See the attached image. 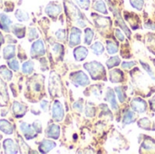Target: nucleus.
I'll return each mask as SVG.
<instances>
[{"instance_id": "1", "label": "nucleus", "mask_w": 155, "mask_h": 154, "mask_svg": "<svg viewBox=\"0 0 155 154\" xmlns=\"http://www.w3.org/2000/svg\"><path fill=\"white\" fill-rule=\"evenodd\" d=\"M84 67L90 73V75L94 80L102 79L104 76H105L104 68L98 62H92V63L84 64Z\"/></svg>"}, {"instance_id": "2", "label": "nucleus", "mask_w": 155, "mask_h": 154, "mask_svg": "<svg viewBox=\"0 0 155 154\" xmlns=\"http://www.w3.org/2000/svg\"><path fill=\"white\" fill-rule=\"evenodd\" d=\"M60 88H61L60 79L54 72H52L49 78V93L51 94V96L55 97L59 95L58 93H60Z\"/></svg>"}, {"instance_id": "3", "label": "nucleus", "mask_w": 155, "mask_h": 154, "mask_svg": "<svg viewBox=\"0 0 155 154\" xmlns=\"http://www.w3.org/2000/svg\"><path fill=\"white\" fill-rule=\"evenodd\" d=\"M71 81L74 85H80V86H87L90 84V80L88 79L87 75L83 73L82 71H78L75 73H73L70 77Z\"/></svg>"}, {"instance_id": "4", "label": "nucleus", "mask_w": 155, "mask_h": 154, "mask_svg": "<svg viewBox=\"0 0 155 154\" xmlns=\"http://www.w3.org/2000/svg\"><path fill=\"white\" fill-rule=\"evenodd\" d=\"M64 112L63 105L61 104L60 102L54 101L53 107H52V117L55 122H61L64 119Z\"/></svg>"}, {"instance_id": "5", "label": "nucleus", "mask_w": 155, "mask_h": 154, "mask_svg": "<svg viewBox=\"0 0 155 154\" xmlns=\"http://www.w3.org/2000/svg\"><path fill=\"white\" fill-rule=\"evenodd\" d=\"M45 54V48L44 42L42 40H37L32 44L31 48V56L32 57H37V56H43Z\"/></svg>"}, {"instance_id": "6", "label": "nucleus", "mask_w": 155, "mask_h": 154, "mask_svg": "<svg viewBox=\"0 0 155 154\" xmlns=\"http://www.w3.org/2000/svg\"><path fill=\"white\" fill-rule=\"evenodd\" d=\"M131 107H132L134 112H136L138 113H143L146 111L147 104L143 99L135 98L131 102Z\"/></svg>"}, {"instance_id": "7", "label": "nucleus", "mask_w": 155, "mask_h": 154, "mask_svg": "<svg viewBox=\"0 0 155 154\" xmlns=\"http://www.w3.org/2000/svg\"><path fill=\"white\" fill-rule=\"evenodd\" d=\"M81 30L77 27H73L70 34V39H69V45L70 46H75L81 43Z\"/></svg>"}, {"instance_id": "8", "label": "nucleus", "mask_w": 155, "mask_h": 154, "mask_svg": "<svg viewBox=\"0 0 155 154\" xmlns=\"http://www.w3.org/2000/svg\"><path fill=\"white\" fill-rule=\"evenodd\" d=\"M62 11V8L61 6L58 5V4H55V3H50L46 7H45V13L53 17V18H55Z\"/></svg>"}, {"instance_id": "9", "label": "nucleus", "mask_w": 155, "mask_h": 154, "mask_svg": "<svg viewBox=\"0 0 155 154\" xmlns=\"http://www.w3.org/2000/svg\"><path fill=\"white\" fill-rule=\"evenodd\" d=\"M20 130L23 133V134L26 140H31L36 136L35 134V132H34L35 130L33 128H31V125L26 123H22L20 124Z\"/></svg>"}, {"instance_id": "10", "label": "nucleus", "mask_w": 155, "mask_h": 154, "mask_svg": "<svg viewBox=\"0 0 155 154\" xmlns=\"http://www.w3.org/2000/svg\"><path fill=\"white\" fill-rule=\"evenodd\" d=\"M4 149L5 153H17L18 152V147L15 143V142L11 139H6L4 142Z\"/></svg>"}, {"instance_id": "11", "label": "nucleus", "mask_w": 155, "mask_h": 154, "mask_svg": "<svg viewBox=\"0 0 155 154\" xmlns=\"http://www.w3.org/2000/svg\"><path fill=\"white\" fill-rule=\"evenodd\" d=\"M45 135L53 139H58L60 135V127L56 124H51L45 131Z\"/></svg>"}, {"instance_id": "12", "label": "nucleus", "mask_w": 155, "mask_h": 154, "mask_svg": "<svg viewBox=\"0 0 155 154\" xmlns=\"http://www.w3.org/2000/svg\"><path fill=\"white\" fill-rule=\"evenodd\" d=\"M27 108L24 104H21L18 102H14L13 103V113L16 117H21L24 116L25 113H26Z\"/></svg>"}, {"instance_id": "13", "label": "nucleus", "mask_w": 155, "mask_h": 154, "mask_svg": "<svg viewBox=\"0 0 155 154\" xmlns=\"http://www.w3.org/2000/svg\"><path fill=\"white\" fill-rule=\"evenodd\" d=\"M55 146H56V144L54 142L49 141V140H44L39 144V151H40V152L46 153V152H50L51 150H53Z\"/></svg>"}, {"instance_id": "14", "label": "nucleus", "mask_w": 155, "mask_h": 154, "mask_svg": "<svg viewBox=\"0 0 155 154\" xmlns=\"http://www.w3.org/2000/svg\"><path fill=\"white\" fill-rule=\"evenodd\" d=\"M87 54H88V51L84 46H79L74 50V55L76 61H83L84 59L86 58Z\"/></svg>"}, {"instance_id": "15", "label": "nucleus", "mask_w": 155, "mask_h": 154, "mask_svg": "<svg viewBox=\"0 0 155 154\" xmlns=\"http://www.w3.org/2000/svg\"><path fill=\"white\" fill-rule=\"evenodd\" d=\"M124 80V74L119 69L112 70L110 72V81L112 83H119Z\"/></svg>"}, {"instance_id": "16", "label": "nucleus", "mask_w": 155, "mask_h": 154, "mask_svg": "<svg viewBox=\"0 0 155 154\" xmlns=\"http://www.w3.org/2000/svg\"><path fill=\"white\" fill-rule=\"evenodd\" d=\"M105 100H107V101L110 103V104H111V106H112V108H113L114 110H117L118 105H117V102H116V99H115V95H114L113 90L110 89V88H109V89L107 90V92H106Z\"/></svg>"}, {"instance_id": "17", "label": "nucleus", "mask_w": 155, "mask_h": 154, "mask_svg": "<svg viewBox=\"0 0 155 154\" xmlns=\"http://www.w3.org/2000/svg\"><path fill=\"white\" fill-rule=\"evenodd\" d=\"M12 24L11 19L5 14H0V27L5 31L9 32V25Z\"/></svg>"}, {"instance_id": "18", "label": "nucleus", "mask_w": 155, "mask_h": 154, "mask_svg": "<svg viewBox=\"0 0 155 154\" xmlns=\"http://www.w3.org/2000/svg\"><path fill=\"white\" fill-rule=\"evenodd\" d=\"M0 130L6 134H12L14 133L12 124L6 120H0Z\"/></svg>"}, {"instance_id": "19", "label": "nucleus", "mask_w": 155, "mask_h": 154, "mask_svg": "<svg viewBox=\"0 0 155 154\" xmlns=\"http://www.w3.org/2000/svg\"><path fill=\"white\" fill-rule=\"evenodd\" d=\"M15 47L12 44H8L4 48V51H3L4 58L6 60L11 59L15 56Z\"/></svg>"}, {"instance_id": "20", "label": "nucleus", "mask_w": 155, "mask_h": 154, "mask_svg": "<svg viewBox=\"0 0 155 154\" xmlns=\"http://www.w3.org/2000/svg\"><path fill=\"white\" fill-rule=\"evenodd\" d=\"M111 9L114 11V15L116 16V18H117V22L119 23V25H121V27L124 29V31L127 34V35H128V37H130V35H131V32H130V30L128 29V27L126 26V25L124 24V20L122 19V17L120 16V15L118 14V11L116 10V9H114V8H112L111 7Z\"/></svg>"}, {"instance_id": "21", "label": "nucleus", "mask_w": 155, "mask_h": 154, "mask_svg": "<svg viewBox=\"0 0 155 154\" xmlns=\"http://www.w3.org/2000/svg\"><path fill=\"white\" fill-rule=\"evenodd\" d=\"M94 20H95L96 26L98 27H107L111 25V20L109 17L104 18L102 16H97Z\"/></svg>"}, {"instance_id": "22", "label": "nucleus", "mask_w": 155, "mask_h": 154, "mask_svg": "<svg viewBox=\"0 0 155 154\" xmlns=\"http://www.w3.org/2000/svg\"><path fill=\"white\" fill-rule=\"evenodd\" d=\"M13 33L18 38H23L25 36V25H14V26H13Z\"/></svg>"}, {"instance_id": "23", "label": "nucleus", "mask_w": 155, "mask_h": 154, "mask_svg": "<svg viewBox=\"0 0 155 154\" xmlns=\"http://www.w3.org/2000/svg\"><path fill=\"white\" fill-rule=\"evenodd\" d=\"M35 78L32 79V83L30 84L32 90L35 92V93H40L42 88H43V85H42V82L39 81L38 78H35V76H34Z\"/></svg>"}, {"instance_id": "24", "label": "nucleus", "mask_w": 155, "mask_h": 154, "mask_svg": "<svg viewBox=\"0 0 155 154\" xmlns=\"http://www.w3.org/2000/svg\"><path fill=\"white\" fill-rule=\"evenodd\" d=\"M34 71V63L32 61H27L22 65V72L25 74H30Z\"/></svg>"}, {"instance_id": "25", "label": "nucleus", "mask_w": 155, "mask_h": 154, "mask_svg": "<svg viewBox=\"0 0 155 154\" xmlns=\"http://www.w3.org/2000/svg\"><path fill=\"white\" fill-rule=\"evenodd\" d=\"M94 7V9H95L96 11H98V12H100V13H102V14H107V13H108V12H107L106 5H105L104 2L102 1V0H98L97 2H95Z\"/></svg>"}, {"instance_id": "26", "label": "nucleus", "mask_w": 155, "mask_h": 154, "mask_svg": "<svg viewBox=\"0 0 155 154\" xmlns=\"http://www.w3.org/2000/svg\"><path fill=\"white\" fill-rule=\"evenodd\" d=\"M91 49L92 51L96 54V55H100L104 53V45L100 43V42H96L95 44H94L92 46H91Z\"/></svg>"}, {"instance_id": "27", "label": "nucleus", "mask_w": 155, "mask_h": 154, "mask_svg": "<svg viewBox=\"0 0 155 154\" xmlns=\"http://www.w3.org/2000/svg\"><path fill=\"white\" fill-rule=\"evenodd\" d=\"M15 15L17 18V20H19V21L25 22V21H28L29 20V15L26 12H25L23 10H20V9L16 10Z\"/></svg>"}, {"instance_id": "28", "label": "nucleus", "mask_w": 155, "mask_h": 154, "mask_svg": "<svg viewBox=\"0 0 155 154\" xmlns=\"http://www.w3.org/2000/svg\"><path fill=\"white\" fill-rule=\"evenodd\" d=\"M124 124L127 125V124H130L134 122V112H131V111H126L124 116Z\"/></svg>"}, {"instance_id": "29", "label": "nucleus", "mask_w": 155, "mask_h": 154, "mask_svg": "<svg viewBox=\"0 0 155 154\" xmlns=\"http://www.w3.org/2000/svg\"><path fill=\"white\" fill-rule=\"evenodd\" d=\"M0 74L6 79V81H9L12 79V73L10 72V70H8L5 65L0 66Z\"/></svg>"}, {"instance_id": "30", "label": "nucleus", "mask_w": 155, "mask_h": 154, "mask_svg": "<svg viewBox=\"0 0 155 154\" xmlns=\"http://www.w3.org/2000/svg\"><path fill=\"white\" fill-rule=\"evenodd\" d=\"M106 49L110 54H114L118 52V46L112 41H107L106 42Z\"/></svg>"}, {"instance_id": "31", "label": "nucleus", "mask_w": 155, "mask_h": 154, "mask_svg": "<svg viewBox=\"0 0 155 154\" xmlns=\"http://www.w3.org/2000/svg\"><path fill=\"white\" fill-rule=\"evenodd\" d=\"M94 31L91 28H86L85 29V36H84V44H90L93 38H94Z\"/></svg>"}, {"instance_id": "32", "label": "nucleus", "mask_w": 155, "mask_h": 154, "mask_svg": "<svg viewBox=\"0 0 155 154\" xmlns=\"http://www.w3.org/2000/svg\"><path fill=\"white\" fill-rule=\"evenodd\" d=\"M120 64V58L118 56H114V57H111L107 62H106V64L108 66L109 69L114 67V66H117L118 64Z\"/></svg>"}, {"instance_id": "33", "label": "nucleus", "mask_w": 155, "mask_h": 154, "mask_svg": "<svg viewBox=\"0 0 155 154\" xmlns=\"http://www.w3.org/2000/svg\"><path fill=\"white\" fill-rule=\"evenodd\" d=\"M115 91H116V93H117V96L119 98V101L121 103H124V100H125V93L124 91V88L122 86H119V87H115Z\"/></svg>"}, {"instance_id": "34", "label": "nucleus", "mask_w": 155, "mask_h": 154, "mask_svg": "<svg viewBox=\"0 0 155 154\" xmlns=\"http://www.w3.org/2000/svg\"><path fill=\"white\" fill-rule=\"evenodd\" d=\"M130 2H131V5L139 11L143 9V6L144 5V0H130Z\"/></svg>"}, {"instance_id": "35", "label": "nucleus", "mask_w": 155, "mask_h": 154, "mask_svg": "<svg viewBox=\"0 0 155 154\" xmlns=\"http://www.w3.org/2000/svg\"><path fill=\"white\" fill-rule=\"evenodd\" d=\"M143 149L144 150H155V143L151 140H146L143 144Z\"/></svg>"}, {"instance_id": "36", "label": "nucleus", "mask_w": 155, "mask_h": 154, "mask_svg": "<svg viewBox=\"0 0 155 154\" xmlns=\"http://www.w3.org/2000/svg\"><path fill=\"white\" fill-rule=\"evenodd\" d=\"M38 36H39V34H38L35 28H29L28 29V39H29V41L32 42L34 39L38 38Z\"/></svg>"}, {"instance_id": "37", "label": "nucleus", "mask_w": 155, "mask_h": 154, "mask_svg": "<svg viewBox=\"0 0 155 154\" xmlns=\"http://www.w3.org/2000/svg\"><path fill=\"white\" fill-rule=\"evenodd\" d=\"M0 93L5 98V100L8 99L7 91H6V85H5V84L1 79H0Z\"/></svg>"}, {"instance_id": "38", "label": "nucleus", "mask_w": 155, "mask_h": 154, "mask_svg": "<svg viewBox=\"0 0 155 154\" xmlns=\"http://www.w3.org/2000/svg\"><path fill=\"white\" fill-rule=\"evenodd\" d=\"M138 124H139V126L141 127V128H143V129H149L150 128V122H149V120L147 119V118H143V119H141L140 121H139V123H138Z\"/></svg>"}, {"instance_id": "39", "label": "nucleus", "mask_w": 155, "mask_h": 154, "mask_svg": "<svg viewBox=\"0 0 155 154\" xmlns=\"http://www.w3.org/2000/svg\"><path fill=\"white\" fill-rule=\"evenodd\" d=\"M55 36H56V38H57L59 41H64L65 36H66V34H65V30H64V29H59L58 31H56Z\"/></svg>"}, {"instance_id": "40", "label": "nucleus", "mask_w": 155, "mask_h": 154, "mask_svg": "<svg viewBox=\"0 0 155 154\" xmlns=\"http://www.w3.org/2000/svg\"><path fill=\"white\" fill-rule=\"evenodd\" d=\"M140 63H141V64L143 65V68H144V69L146 70V72L148 73V74H149V75H150V76L152 77V79H153V80H155L154 74H153V72L152 71L151 67H150V66H149V65H148L147 64H145L144 62H142V61H141Z\"/></svg>"}, {"instance_id": "41", "label": "nucleus", "mask_w": 155, "mask_h": 154, "mask_svg": "<svg viewBox=\"0 0 155 154\" xmlns=\"http://www.w3.org/2000/svg\"><path fill=\"white\" fill-rule=\"evenodd\" d=\"M8 65L9 67L13 70V71H18L19 70V64L17 62V60L15 59H12L9 63H8Z\"/></svg>"}, {"instance_id": "42", "label": "nucleus", "mask_w": 155, "mask_h": 154, "mask_svg": "<svg viewBox=\"0 0 155 154\" xmlns=\"http://www.w3.org/2000/svg\"><path fill=\"white\" fill-rule=\"evenodd\" d=\"M77 4L84 9H88L90 6V0H76Z\"/></svg>"}, {"instance_id": "43", "label": "nucleus", "mask_w": 155, "mask_h": 154, "mask_svg": "<svg viewBox=\"0 0 155 154\" xmlns=\"http://www.w3.org/2000/svg\"><path fill=\"white\" fill-rule=\"evenodd\" d=\"M33 128L34 130L35 131V133H40L42 132V125H41V123L39 121H36L33 123Z\"/></svg>"}, {"instance_id": "44", "label": "nucleus", "mask_w": 155, "mask_h": 154, "mask_svg": "<svg viewBox=\"0 0 155 154\" xmlns=\"http://www.w3.org/2000/svg\"><path fill=\"white\" fill-rule=\"evenodd\" d=\"M63 48H64L63 45H61V44H55L53 46V51H54L56 54H59L61 52L64 51Z\"/></svg>"}, {"instance_id": "45", "label": "nucleus", "mask_w": 155, "mask_h": 154, "mask_svg": "<svg viewBox=\"0 0 155 154\" xmlns=\"http://www.w3.org/2000/svg\"><path fill=\"white\" fill-rule=\"evenodd\" d=\"M74 109L77 110L79 113H81L83 111V104H82V100L77 101L76 103H74Z\"/></svg>"}, {"instance_id": "46", "label": "nucleus", "mask_w": 155, "mask_h": 154, "mask_svg": "<svg viewBox=\"0 0 155 154\" xmlns=\"http://www.w3.org/2000/svg\"><path fill=\"white\" fill-rule=\"evenodd\" d=\"M115 35L119 41H121V42L124 41V35L123 34V33L119 29H115Z\"/></svg>"}, {"instance_id": "47", "label": "nucleus", "mask_w": 155, "mask_h": 154, "mask_svg": "<svg viewBox=\"0 0 155 154\" xmlns=\"http://www.w3.org/2000/svg\"><path fill=\"white\" fill-rule=\"evenodd\" d=\"M135 64H135L134 62H128V63L124 62V63H123L122 67H123L124 69H130L131 67L134 66Z\"/></svg>"}, {"instance_id": "48", "label": "nucleus", "mask_w": 155, "mask_h": 154, "mask_svg": "<svg viewBox=\"0 0 155 154\" xmlns=\"http://www.w3.org/2000/svg\"><path fill=\"white\" fill-rule=\"evenodd\" d=\"M40 105H41V108H42V110H43L44 112H46V111H47V109H48V102H47V101L43 100V101L41 102Z\"/></svg>"}, {"instance_id": "49", "label": "nucleus", "mask_w": 155, "mask_h": 154, "mask_svg": "<svg viewBox=\"0 0 155 154\" xmlns=\"http://www.w3.org/2000/svg\"><path fill=\"white\" fill-rule=\"evenodd\" d=\"M90 113H92V116H94V108H93V107H87L86 108V115L87 116H91V114Z\"/></svg>"}, {"instance_id": "50", "label": "nucleus", "mask_w": 155, "mask_h": 154, "mask_svg": "<svg viewBox=\"0 0 155 154\" xmlns=\"http://www.w3.org/2000/svg\"><path fill=\"white\" fill-rule=\"evenodd\" d=\"M151 107L153 111H155V95L154 97L151 100Z\"/></svg>"}, {"instance_id": "51", "label": "nucleus", "mask_w": 155, "mask_h": 154, "mask_svg": "<svg viewBox=\"0 0 155 154\" xmlns=\"http://www.w3.org/2000/svg\"><path fill=\"white\" fill-rule=\"evenodd\" d=\"M145 27H147V28H151V29H153V30H154L155 29V25L153 24H146L145 25Z\"/></svg>"}, {"instance_id": "52", "label": "nucleus", "mask_w": 155, "mask_h": 154, "mask_svg": "<svg viewBox=\"0 0 155 154\" xmlns=\"http://www.w3.org/2000/svg\"><path fill=\"white\" fill-rule=\"evenodd\" d=\"M3 43H4V38H3V35H2L1 33H0V45H1Z\"/></svg>"}, {"instance_id": "53", "label": "nucleus", "mask_w": 155, "mask_h": 154, "mask_svg": "<svg viewBox=\"0 0 155 154\" xmlns=\"http://www.w3.org/2000/svg\"><path fill=\"white\" fill-rule=\"evenodd\" d=\"M2 139V135H0V140Z\"/></svg>"}]
</instances>
